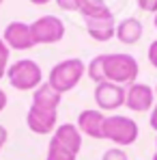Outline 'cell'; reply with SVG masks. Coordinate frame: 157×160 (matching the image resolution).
Listing matches in <instances>:
<instances>
[{
    "label": "cell",
    "instance_id": "6da1fadb",
    "mask_svg": "<svg viewBox=\"0 0 157 160\" xmlns=\"http://www.w3.org/2000/svg\"><path fill=\"white\" fill-rule=\"evenodd\" d=\"M140 65L131 54H99L86 65V74L93 82H114L133 84L138 78Z\"/></svg>",
    "mask_w": 157,
    "mask_h": 160
},
{
    "label": "cell",
    "instance_id": "7a4b0ae2",
    "mask_svg": "<svg viewBox=\"0 0 157 160\" xmlns=\"http://www.w3.org/2000/svg\"><path fill=\"white\" fill-rule=\"evenodd\" d=\"M84 74H86V65L80 58H65L52 67L48 84L62 95V93L71 91L73 87H78V82L82 80Z\"/></svg>",
    "mask_w": 157,
    "mask_h": 160
},
{
    "label": "cell",
    "instance_id": "3957f363",
    "mask_svg": "<svg viewBox=\"0 0 157 160\" xmlns=\"http://www.w3.org/2000/svg\"><path fill=\"white\" fill-rule=\"evenodd\" d=\"M7 78L11 82L13 89L17 91H30V89H37L41 87V80H43V72L41 67L30 61V58H20L15 61L9 69H7Z\"/></svg>",
    "mask_w": 157,
    "mask_h": 160
},
{
    "label": "cell",
    "instance_id": "277c9868",
    "mask_svg": "<svg viewBox=\"0 0 157 160\" xmlns=\"http://www.w3.org/2000/svg\"><path fill=\"white\" fill-rule=\"evenodd\" d=\"M104 138L116 143V145H121V147L133 145L136 138H138V123H136L131 117H125V115L105 117Z\"/></svg>",
    "mask_w": 157,
    "mask_h": 160
},
{
    "label": "cell",
    "instance_id": "5b68a950",
    "mask_svg": "<svg viewBox=\"0 0 157 160\" xmlns=\"http://www.w3.org/2000/svg\"><path fill=\"white\" fill-rule=\"evenodd\" d=\"M30 32L37 43H56L65 37V24L56 15H43L30 24Z\"/></svg>",
    "mask_w": 157,
    "mask_h": 160
},
{
    "label": "cell",
    "instance_id": "8992f818",
    "mask_svg": "<svg viewBox=\"0 0 157 160\" xmlns=\"http://www.w3.org/2000/svg\"><path fill=\"white\" fill-rule=\"evenodd\" d=\"M125 106L133 112H146L153 110L155 106V91L144 84V82H133L127 87V95H125Z\"/></svg>",
    "mask_w": 157,
    "mask_h": 160
},
{
    "label": "cell",
    "instance_id": "52a82bcc",
    "mask_svg": "<svg viewBox=\"0 0 157 160\" xmlns=\"http://www.w3.org/2000/svg\"><path fill=\"white\" fill-rule=\"evenodd\" d=\"M56 112L58 110H54V108H43L32 104L26 112V126L35 134H50L56 128V121H58Z\"/></svg>",
    "mask_w": 157,
    "mask_h": 160
},
{
    "label": "cell",
    "instance_id": "ba28073f",
    "mask_svg": "<svg viewBox=\"0 0 157 160\" xmlns=\"http://www.w3.org/2000/svg\"><path fill=\"white\" fill-rule=\"evenodd\" d=\"M125 87L114 84V82H99L95 87V102L99 104L101 110H116L125 104Z\"/></svg>",
    "mask_w": 157,
    "mask_h": 160
},
{
    "label": "cell",
    "instance_id": "9c48e42d",
    "mask_svg": "<svg viewBox=\"0 0 157 160\" xmlns=\"http://www.w3.org/2000/svg\"><path fill=\"white\" fill-rule=\"evenodd\" d=\"M2 41L7 43V48L11 50H30L35 46L32 32H30V24L26 22H11L7 24L4 32H2Z\"/></svg>",
    "mask_w": 157,
    "mask_h": 160
},
{
    "label": "cell",
    "instance_id": "30bf717a",
    "mask_svg": "<svg viewBox=\"0 0 157 160\" xmlns=\"http://www.w3.org/2000/svg\"><path fill=\"white\" fill-rule=\"evenodd\" d=\"M88 35L95 39V41H110L114 35H116V20L112 15V11L108 9L101 15H95V18H86L84 20Z\"/></svg>",
    "mask_w": 157,
    "mask_h": 160
},
{
    "label": "cell",
    "instance_id": "8fae6325",
    "mask_svg": "<svg viewBox=\"0 0 157 160\" xmlns=\"http://www.w3.org/2000/svg\"><path fill=\"white\" fill-rule=\"evenodd\" d=\"M78 130L90 138H104V126H105V115L101 110H95V108H88V110H82L78 115Z\"/></svg>",
    "mask_w": 157,
    "mask_h": 160
},
{
    "label": "cell",
    "instance_id": "7c38bea8",
    "mask_svg": "<svg viewBox=\"0 0 157 160\" xmlns=\"http://www.w3.org/2000/svg\"><path fill=\"white\" fill-rule=\"evenodd\" d=\"M142 32H144V26H142V22L138 18H125V20H121L116 24V39L121 43H125V46L138 43Z\"/></svg>",
    "mask_w": 157,
    "mask_h": 160
},
{
    "label": "cell",
    "instance_id": "4fadbf2b",
    "mask_svg": "<svg viewBox=\"0 0 157 160\" xmlns=\"http://www.w3.org/2000/svg\"><path fill=\"white\" fill-rule=\"evenodd\" d=\"M52 138H56L58 143H62L65 147H69L76 154L80 152V147H82V132L78 130L76 123H62V126H58L54 130Z\"/></svg>",
    "mask_w": 157,
    "mask_h": 160
},
{
    "label": "cell",
    "instance_id": "5bb4252c",
    "mask_svg": "<svg viewBox=\"0 0 157 160\" xmlns=\"http://www.w3.org/2000/svg\"><path fill=\"white\" fill-rule=\"evenodd\" d=\"M60 98H62V95L45 82V84H41V87H37V89H35V93H32V104L43 106V108H54V110H58Z\"/></svg>",
    "mask_w": 157,
    "mask_h": 160
},
{
    "label": "cell",
    "instance_id": "9a60e30c",
    "mask_svg": "<svg viewBox=\"0 0 157 160\" xmlns=\"http://www.w3.org/2000/svg\"><path fill=\"white\" fill-rule=\"evenodd\" d=\"M78 154L71 152L69 147H65L62 143H58L56 138H50V145H48V156L45 160H76Z\"/></svg>",
    "mask_w": 157,
    "mask_h": 160
},
{
    "label": "cell",
    "instance_id": "2e32d148",
    "mask_svg": "<svg viewBox=\"0 0 157 160\" xmlns=\"http://www.w3.org/2000/svg\"><path fill=\"white\" fill-rule=\"evenodd\" d=\"M78 11L84 15V20H86V18H95V15L105 13L108 11V4H105L104 0H82Z\"/></svg>",
    "mask_w": 157,
    "mask_h": 160
},
{
    "label": "cell",
    "instance_id": "e0dca14e",
    "mask_svg": "<svg viewBox=\"0 0 157 160\" xmlns=\"http://www.w3.org/2000/svg\"><path fill=\"white\" fill-rule=\"evenodd\" d=\"M7 69H9V48H7V43L0 39V78L7 74Z\"/></svg>",
    "mask_w": 157,
    "mask_h": 160
},
{
    "label": "cell",
    "instance_id": "ac0fdd59",
    "mask_svg": "<svg viewBox=\"0 0 157 160\" xmlns=\"http://www.w3.org/2000/svg\"><path fill=\"white\" fill-rule=\"evenodd\" d=\"M101 160H127V154L123 149H118V147H112V149L104 152Z\"/></svg>",
    "mask_w": 157,
    "mask_h": 160
},
{
    "label": "cell",
    "instance_id": "d6986e66",
    "mask_svg": "<svg viewBox=\"0 0 157 160\" xmlns=\"http://www.w3.org/2000/svg\"><path fill=\"white\" fill-rule=\"evenodd\" d=\"M136 4H138V9L157 15V0H136Z\"/></svg>",
    "mask_w": 157,
    "mask_h": 160
},
{
    "label": "cell",
    "instance_id": "ffe728a7",
    "mask_svg": "<svg viewBox=\"0 0 157 160\" xmlns=\"http://www.w3.org/2000/svg\"><path fill=\"white\" fill-rule=\"evenodd\" d=\"M80 2H82V0H56V4H58L62 11H78Z\"/></svg>",
    "mask_w": 157,
    "mask_h": 160
},
{
    "label": "cell",
    "instance_id": "44dd1931",
    "mask_svg": "<svg viewBox=\"0 0 157 160\" xmlns=\"http://www.w3.org/2000/svg\"><path fill=\"white\" fill-rule=\"evenodd\" d=\"M149 63L157 69V39L149 46Z\"/></svg>",
    "mask_w": 157,
    "mask_h": 160
},
{
    "label": "cell",
    "instance_id": "7402d4cb",
    "mask_svg": "<svg viewBox=\"0 0 157 160\" xmlns=\"http://www.w3.org/2000/svg\"><path fill=\"white\" fill-rule=\"evenodd\" d=\"M151 128L157 132V102H155V106H153V110H151Z\"/></svg>",
    "mask_w": 157,
    "mask_h": 160
},
{
    "label": "cell",
    "instance_id": "603a6c76",
    "mask_svg": "<svg viewBox=\"0 0 157 160\" xmlns=\"http://www.w3.org/2000/svg\"><path fill=\"white\" fill-rule=\"evenodd\" d=\"M7 138H9V132H7V128H4V126H0V149L4 147Z\"/></svg>",
    "mask_w": 157,
    "mask_h": 160
},
{
    "label": "cell",
    "instance_id": "cb8c5ba5",
    "mask_svg": "<svg viewBox=\"0 0 157 160\" xmlns=\"http://www.w3.org/2000/svg\"><path fill=\"white\" fill-rule=\"evenodd\" d=\"M4 106H7V93L0 89V112L4 110Z\"/></svg>",
    "mask_w": 157,
    "mask_h": 160
},
{
    "label": "cell",
    "instance_id": "d4e9b609",
    "mask_svg": "<svg viewBox=\"0 0 157 160\" xmlns=\"http://www.w3.org/2000/svg\"><path fill=\"white\" fill-rule=\"evenodd\" d=\"M30 2H32V4H48L50 0H30Z\"/></svg>",
    "mask_w": 157,
    "mask_h": 160
},
{
    "label": "cell",
    "instance_id": "484cf974",
    "mask_svg": "<svg viewBox=\"0 0 157 160\" xmlns=\"http://www.w3.org/2000/svg\"><path fill=\"white\" fill-rule=\"evenodd\" d=\"M153 160H157V141H155V156H153Z\"/></svg>",
    "mask_w": 157,
    "mask_h": 160
},
{
    "label": "cell",
    "instance_id": "4316f807",
    "mask_svg": "<svg viewBox=\"0 0 157 160\" xmlns=\"http://www.w3.org/2000/svg\"><path fill=\"white\" fill-rule=\"evenodd\" d=\"M153 24H155V28H157V15H155V18H153Z\"/></svg>",
    "mask_w": 157,
    "mask_h": 160
},
{
    "label": "cell",
    "instance_id": "83f0119b",
    "mask_svg": "<svg viewBox=\"0 0 157 160\" xmlns=\"http://www.w3.org/2000/svg\"><path fill=\"white\" fill-rule=\"evenodd\" d=\"M155 100H157V84H155Z\"/></svg>",
    "mask_w": 157,
    "mask_h": 160
},
{
    "label": "cell",
    "instance_id": "f1b7e54d",
    "mask_svg": "<svg viewBox=\"0 0 157 160\" xmlns=\"http://www.w3.org/2000/svg\"><path fill=\"white\" fill-rule=\"evenodd\" d=\"M0 4H2V0H0Z\"/></svg>",
    "mask_w": 157,
    "mask_h": 160
}]
</instances>
